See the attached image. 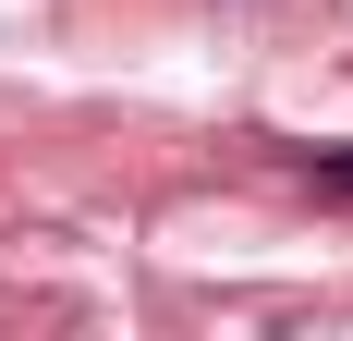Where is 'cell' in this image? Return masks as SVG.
I'll return each instance as SVG.
<instances>
[{
  "label": "cell",
  "mask_w": 353,
  "mask_h": 341,
  "mask_svg": "<svg viewBox=\"0 0 353 341\" xmlns=\"http://www.w3.org/2000/svg\"><path fill=\"white\" fill-rule=\"evenodd\" d=\"M305 170H317V195H353V146H305Z\"/></svg>",
  "instance_id": "cell-1"
}]
</instances>
